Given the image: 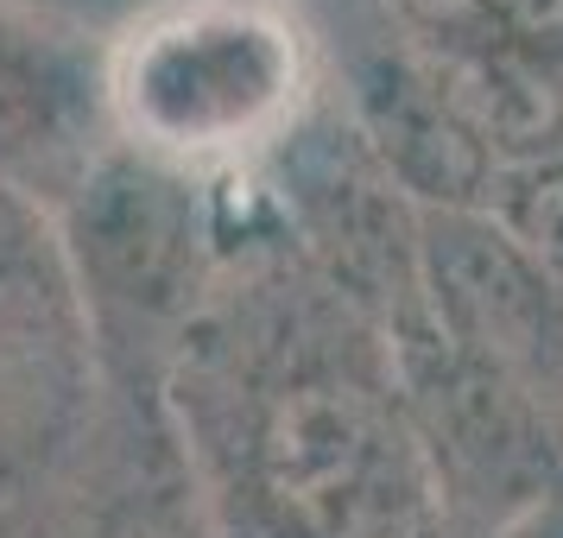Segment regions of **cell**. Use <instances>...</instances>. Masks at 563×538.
<instances>
[{
    "label": "cell",
    "instance_id": "10",
    "mask_svg": "<svg viewBox=\"0 0 563 538\" xmlns=\"http://www.w3.org/2000/svg\"><path fill=\"white\" fill-rule=\"evenodd\" d=\"M96 538H216L209 501L197 475H190L184 450L172 443V431H165V450H158L153 469L102 513Z\"/></svg>",
    "mask_w": 563,
    "mask_h": 538
},
{
    "label": "cell",
    "instance_id": "2",
    "mask_svg": "<svg viewBox=\"0 0 563 538\" xmlns=\"http://www.w3.org/2000/svg\"><path fill=\"white\" fill-rule=\"evenodd\" d=\"M229 172H190L114 140L89 178L52 209L70 279L82 292L96 355L114 374L165 393L190 323L209 310L234 254Z\"/></svg>",
    "mask_w": 563,
    "mask_h": 538
},
{
    "label": "cell",
    "instance_id": "11",
    "mask_svg": "<svg viewBox=\"0 0 563 538\" xmlns=\"http://www.w3.org/2000/svg\"><path fill=\"white\" fill-rule=\"evenodd\" d=\"M487 538H563V494L538 501L532 513H519L512 526H500V532H487Z\"/></svg>",
    "mask_w": 563,
    "mask_h": 538
},
{
    "label": "cell",
    "instance_id": "6",
    "mask_svg": "<svg viewBox=\"0 0 563 538\" xmlns=\"http://www.w3.org/2000/svg\"><path fill=\"white\" fill-rule=\"evenodd\" d=\"M102 355L57 216L0 190V487L38 475L77 437Z\"/></svg>",
    "mask_w": 563,
    "mask_h": 538
},
{
    "label": "cell",
    "instance_id": "4",
    "mask_svg": "<svg viewBox=\"0 0 563 538\" xmlns=\"http://www.w3.org/2000/svg\"><path fill=\"white\" fill-rule=\"evenodd\" d=\"M406 418L437 494V538H487L563 494V411L450 349L431 323L393 336Z\"/></svg>",
    "mask_w": 563,
    "mask_h": 538
},
{
    "label": "cell",
    "instance_id": "7",
    "mask_svg": "<svg viewBox=\"0 0 563 538\" xmlns=\"http://www.w3.org/2000/svg\"><path fill=\"white\" fill-rule=\"evenodd\" d=\"M424 323L563 411V285L494 209H418Z\"/></svg>",
    "mask_w": 563,
    "mask_h": 538
},
{
    "label": "cell",
    "instance_id": "12",
    "mask_svg": "<svg viewBox=\"0 0 563 538\" xmlns=\"http://www.w3.org/2000/svg\"><path fill=\"white\" fill-rule=\"evenodd\" d=\"M374 7H380V20H393V26H418V20H437V13H456L468 0H374Z\"/></svg>",
    "mask_w": 563,
    "mask_h": 538
},
{
    "label": "cell",
    "instance_id": "8",
    "mask_svg": "<svg viewBox=\"0 0 563 538\" xmlns=\"http://www.w3.org/2000/svg\"><path fill=\"white\" fill-rule=\"evenodd\" d=\"M108 146V52L0 0V190L57 209Z\"/></svg>",
    "mask_w": 563,
    "mask_h": 538
},
{
    "label": "cell",
    "instance_id": "9",
    "mask_svg": "<svg viewBox=\"0 0 563 538\" xmlns=\"http://www.w3.org/2000/svg\"><path fill=\"white\" fill-rule=\"evenodd\" d=\"M342 114L361 128V140L418 209H494L507 184L500 158L462 121V108L437 83L424 52L380 13H374V32L349 52Z\"/></svg>",
    "mask_w": 563,
    "mask_h": 538
},
{
    "label": "cell",
    "instance_id": "5",
    "mask_svg": "<svg viewBox=\"0 0 563 538\" xmlns=\"http://www.w3.org/2000/svg\"><path fill=\"white\" fill-rule=\"evenodd\" d=\"M266 204L291 254L386 336L424 323L418 204L386 172L342 108H310L266 153Z\"/></svg>",
    "mask_w": 563,
    "mask_h": 538
},
{
    "label": "cell",
    "instance_id": "3",
    "mask_svg": "<svg viewBox=\"0 0 563 538\" xmlns=\"http://www.w3.org/2000/svg\"><path fill=\"white\" fill-rule=\"evenodd\" d=\"M305 96V32L266 0H172L108 52L114 140L216 178L273 153Z\"/></svg>",
    "mask_w": 563,
    "mask_h": 538
},
{
    "label": "cell",
    "instance_id": "1",
    "mask_svg": "<svg viewBox=\"0 0 563 538\" xmlns=\"http://www.w3.org/2000/svg\"><path fill=\"white\" fill-rule=\"evenodd\" d=\"M158 411L216 538H437L393 336L291 254L273 204L234 234Z\"/></svg>",
    "mask_w": 563,
    "mask_h": 538
}]
</instances>
